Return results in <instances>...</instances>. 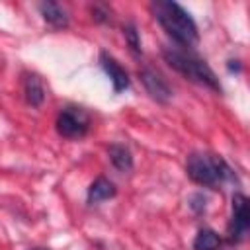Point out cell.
Returning a JSON list of instances; mask_svg holds the SVG:
<instances>
[{"instance_id": "6da1fadb", "label": "cell", "mask_w": 250, "mask_h": 250, "mask_svg": "<svg viewBox=\"0 0 250 250\" xmlns=\"http://www.w3.org/2000/svg\"><path fill=\"white\" fill-rule=\"evenodd\" d=\"M150 10L156 21L164 27V31L182 47H191L197 41V25L191 16L172 0H158L150 4Z\"/></svg>"}, {"instance_id": "7a4b0ae2", "label": "cell", "mask_w": 250, "mask_h": 250, "mask_svg": "<svg viewBox=\"0 0 250 250\" xmlns=\"http://www.w3.org/2000/svg\"><path fill=\"white\" fill-rule=\"evenodd\" d=\"M162 55H164L166 62L172 68H176L180 74H184L186 78H191V80H195V82H199L207 88H213V90L221 92V84H219L215 72L197 55H193L189 51H184V49H178V47H166L162 51Z\"/></svg>"}, {"instance_id": "3957f363", "label": "cell", "mask_w": 250, "mask_h": 250, "mask_svg": "<svg viewBox=\"0 0 250 250\" xmlns=\"http://www.w3.org/2000/svg\"><path fill=\"white\" fill-rule=\"evenodd\" d=\"M186 170L188 176L199 186H217L230 178V168L227 166V162L215 154L205 152H193L188 158Z\"/></svg>"}, {"instance_id": "277c9868", "label": "cell", "mask_w": 250, "mask_h": 250, "mask_svg": "<svg viewBox=\"0 0 250 250\" xmlns=\"http://www.w3.org/2000/svg\"><path fill=\"white\" fill-rule=\"evenodd\" d=\"M90 119L80 107H64L57 117V131L66 139H78L88 131Z\"/></svg>"}, {"instance_id": "5b68a950", "label": "cell", "mask_w": 250, "mask_h": 250, "mask_svg": "<svg viewBox=\"0 0 250 250\" xmlns=\"http://www.w3.org/2000/svg\"><path fill=\"white\" fill-rule=\"evenodd\" d=\"M250 227V211H248V199L242 193L232 195V217L229 223V240L238 242L244 238Z\"/></svg>"}, {"instance_id": "8992f818", "label": "cell", "mask_w": 250, "mask_h": 250, "mask_svg": "<svg viewBox=\"0 0 250 250\" xmlns=\"http://www.w3.org/2000/svg\"><path fill=\"white\" fill-rule=\"evenodd\" d=\"M139 74H141V80H143V84H145V88H146V92L150 94L152 100H156L160 104H166L172 98V90H170L168 82L158 72H154L152 68H143Z\"/></svg>"}, {"instance_id": "52a82bcc", "label": "cell", "mask_w": 250, "mask_h": 250, "mask_svg": "<svg viewBox=\"0 0 250 250\" xmlns=\"http://www.w3.org/2000/svg\"><path fill=\"white\" fill-rule=\"evenodd\" d=\"M100 62H102V68L105 70V74L109 76V80L113 84V92H123L129 86V74H127V70L113 57H109L107 53H102L100 55Z\"/></svg>"}, {"instance_id": "ba28073f", "label": "cell", "mask_w": 250, "mask_h": 250, "mask_svg": "<svg viewBox=\"0 0 250 250\" xmlns=\"http://www.w3.org/2000/svg\"><path fill=\"white\" fill-rule=\"evenodd\" d=\"M23 94H25V100L29 105L33 107H39L45 100V88H43V82L37 74H25L23 78Z\"/></svg>"}, {"instance_id": "9c48e42d", "label": "cell", "mask_w": 250, "mask_h": 250, "mask_svg": "<svg viewBox=\"0 0 250 250\" xmlns=\"http://www.w3.org/2000/svg\"><path fill=\"white\" fill-rule=\"evenodd\" d=\"M41 16L47 23H51L53 27H66L68 25V16L64 12L62 6H59L57 2H43L39 4Z\"/></svg>"}, {"instance_id": "30bf717a", "label": "cell", "mask_w": 250, "mask_h": 250, "mask_svg": "<svg viewBox=\"0 0 250 250\" xmlns=\"http://www.w3.org/2000/svg\"><path fill=\"white\" fill-rule=\"evenodd\" d=\"M113 195H115V186L107 178L94 180V184L88 189V201L90 203H100V201H105V199H109Z\"/></svg>"}, {"instance_id": "8fae6325", "label": "cell", "mask_w": 250, "mask_h": 250, "mask_svg": "<svg viewBox=\"0 0 250 250\" xmlns=\"http://www.w3.org/2000/svg\"><path fill=\"white\" fill-rule=\"evenodd\" d=\"M107 154H109L111 164H113L117 170L127 172V170L133 168V156H131V152H129V148H127L125 145H117V143H115V145H109Z\"/></svg>"}, {"instance_id": "7c38bea8", "label": "cell", "mask_w": 250, "mask_h": 250, "mask_svg": "<svg viewBox=\"0 0 250 250\" xmlns=\"http://www.w3.org/2000/svg\"><path fill=\"white\" fill-rule=\"evenodd\" d=\"M221 246V238L211 229H201L193 238V250H217Z\"/></svg>"}, {"instance_id": "4fadbf2b", "label": "cell", "mask_w": 250, "mask_h": 250, "mask_svg": "<svg viewBox=\"0 0 250 250\" xmlns=\"http://www.w3.org/2000/svg\"><path fill=\"white\" fill-rule=\"evenodd\" d=\"M125 37H127V41H129L131 49H133L135 53H139V49H141V43H139V39H137V31H135V27H133V25L125 27Z\"/></svg>"}, {"instance_id": "5bb4252c", "label": "cell", "mask_w": 250, "mask_h": 250, "mask_svg": "<svg viewBox=\"0 0 250 250\" xmlns=\"http://www.w3.org/2000/svg\"><path fill=\"white\" fill-rule=\"evenodd\" d=\"M35 250H43V248H35Z\"/></svg>"}]
</instances>
